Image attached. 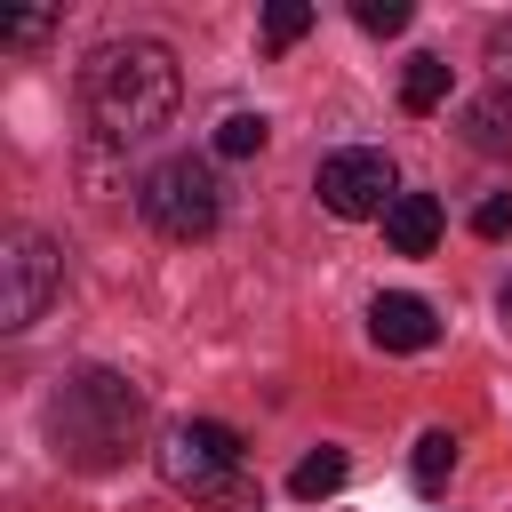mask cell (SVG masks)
Here are the masks:
<instances>
[{
  "label": "cell",
  "mask_w": 512,
  "mask_h": 512,
  "mask_svg": "<svg viewBox=\"0 0 512 512\" xmlns=\"http://www.w3.org/2000/svg\"><path fill=\"white\" fill-rule=\"evenodd\" d=\"M80 104L104 144H144L176 120V56L160 40H104L80 72Z\"/></svg>",
  "instance_id": "1"
},
{
  "label": "cell",
  "mask_w": 512,
  "mask_h": 512,
  "mask_svg": "<svg viewBox=\"0 0 512 512\" xmlns=\"http://www.w3.org/2000/svg\"><path fill=\"white\" fill-rule=\"evenodd\" d=\"M136 432H144V392H136L128 376H112V368H80V376L48 400V440H56V456L80 464V472L120 464V456L136 448Z\"/></svg>",
  "instance_id": "2"
},
{
  "label": "cell",
  "mask_w": 512,
  "mask_h": 512,
  "mask_svg": "<svg viewBox=\"0 0 512 512\" xmlns=\"http://www.w3.org/2000/svg\"><path fill=\"white\" fill-rule=\"evenodd\" d=\"M152 456H160V480L176 496H192L208 512H264V488L248 480V456H240V432L232 424H208V416L168 424Z\"/></svg>",
  "instance_id": "3"
},
{
  "label": "cell",
  "mask_w": 512,
  "mask_h": 512,
  "mask_svg": "<svg viewBox=\"0 0 512 512\" xmlns=\"http://www.w3.org/2000/svg\"><path fill=\"white\" fill-rule=\"evenodd\" d=\"M144 216H152L160 240H208L216 216H224V184H216V168L192 160V152H184V160H160L152 184H144Z\"/></svg>",
  "instance_id": "4"
},
{
  "label": "cell",
  "mask_w": 512,
  "mask_h": 512,
  "mask_svg": "<svg viewBox=\"0 0 512 512\" xmlns=\"http://www.w3.org/2000/svg\"><path fill=\"white\" fill-rule=\"evenodd\" d=\"M56 288H64V256H56L32 224H16V232L0 240V328L24 336V328L56 304Z\"/></svg>",
  "instance_id": "5"
},
{
  "label": "cell",
  "mask_w": 512,
  "mask_h": 512,
  "mask_svg": "<svg viewBox=\"0 0 512 512\" xmlns=\"http://www.w3.org/2000/svg\"><path fill=\"white\" fill-rule=\"evenodd\" d=\"M312 192H320V208H328V216L360 224V216H384V208L400 200V176H392V160H384V152L344 144V152H328V160L312 168Z\"/></svg>",
  "instance_id": "6"
},
{
  "label": "cell",
  "mask_w": 512,
  "mask_h": 512,
  "mask_svg": "<svg viewBox=\"0 0 512 512\" xmlns=\"http://www.w3.org/2000/svg\"><path fill=\"white\" fill-rule=\"evenodd\" d=\"M368 336H376L384 352H424V344H440V320H432V304H424V296L384 288V296L368 304Z\"/></svg>",
  "instance_id": "7"
},
{
  "label": "cell",
  "mask_w": 512,
  "mask_h": 512,
  "mask_svg": "<svg viewBox=\"0 0 512 512\" xmlns=\"http://www.w3.org/2000/svg\"><path fill=\"white\" fill-rule=\"evenodd\" d=\"M384 240H392V256H424L440 240V200L432 192H400L384 208Z\"/></svg>",
  "instance_id": "8"
},
{
  "label": "cell",
  "mask_w": 512,
  "mask_h": 512,
  "mask_svg": "<svg viewBox=\"0 0 512 512\" xmlns=\"http://www.w3.org/2000/svg\"><path fill=\"white\" fill-rule=\"evenodd\" d=\"M344 472H352V464H344V448H312V456L288 472V496H296V504H320V496H336V488H344Z\"/></svg>",
  "instance_id": "9"
},
{
  "label": "cell",
  "mask_w": 512,
  "mask_h": 512,
  "mask_svg": "<svg viewBox=\"0 0 512 512\" xmlns=\"http://www.w3.org/2000/svg\"><path fill=\"white\" fill-rule=\"evenodd\" d=\"M448 104V64L440 56H408L400 72V112H440Z\"/></svg>",
  "instance_id": "10"
},
{
  "label": "cell",
  "mask_w": 512,
  "mask_h": 512,
  "mask_svg": "<svg viewBox=\"0 0 512 512\" xmlns=\"http://www.w3.org/2000/svg\"><path fill=\"white\" fill-rule=\"evenodd\" d=\"M464 136L480 144V152H512V96H480V104H464Z\"/></svg>",
  "instance_id": "11"
},
{
  "label": "cell",
  "mask_w": 512,
  "mask_h": 512,
  "mask_svg": "<svg viewBox=\"0 0 512 512\" xmlns=\"http://www.w3.org/2000/svg\"><path fill=\"white\" fill-rule=\"evenodd\" d=\"M448 472H456V432H448V424H432V432L416 440V488H424V496H440V488H448Z\"/></svg>",
  "instance_id": "12"
},
{
  "label": "cell",
  "mask_w": 512,
  "mask_h": 512,
  "mask_svg": "<svg viewBox=\"0 0 512 512\" xmlns=\"http://www.w3.org/2000/svg\"><path fill=\"white\" fill-rule=\"evenodd\" d=\"M264 136H272V120H264V112H224L216 152H224V160H248V152H264Z\"/></svg>",
  "instance_id": "13"
},
{
  "label": "cell",
  "mask_w": 512,
  "mask_h": 512,
  "mask_svg": "<svg viewBox=\"0 0 512 512\" xmlns=\"http://www.w3.org/2000/svg\"><path fill=\"white\" fill-rule=\"evenodd\" d=\"M304 32H312V8L304 0H272L264 8V48H296Z\"/></svg>",
  "instance_id": "14"
},
{
  "label": "cell",
  "mask_w": 512,
  "mask_h": 512,
  "mask_svg": "<svg viewBox=\"0 0 512 512\" xmlns=\"http://www.w3.org/2000/svg\"><path fill=\"white\" fill-rule=\"evenodd\" d=\"M352 24H360V32H408V0H360Z\"/></svg>",
  "instance_id": "15"
},
{
  "label": "cell",
  "mask_w": 512,
  "mask_h": 512,
  "mask_svg": "<svg viewBox=\"0 0 512 512\" xmlns=\"http://www.w3.org/2000/svg\"><path fill=\"white\" fill-rule=\"evenodd\" d=\"M472 232H480V240H504V232H512V192H488V200L472 208Z\"/></svg>",
  "instance_id": "16"
},
{
  "label": "cell",
  "mask_w": 512,
  "mask_h": 512,
  "mask_svg": "<svg viewBox=\"0 0 512 512\" xmlns=\"http://www.w3.org/2000/svg\"><path fill=\"white\" fill-rule=\"evenodd\" d=\"M488 64H496V96H512V24L488 32Z\"/></svg>",
  "instance_id": "17"
},
{
  "label": "cell",
  "mask_w": 512,
  "mask_h": 512,
  "mask_svg": "<svg viewBox=\"0 0 512 512\" xmlns=\"http://www.w3.org/2000/svg\"><path fill=\"white\" fill-rule=\"evenodd\" d=\"M48 24H56V16H16V24H8V40H48Z\"/></svg>",
  "instance_id": "18"
}]
</instances>
